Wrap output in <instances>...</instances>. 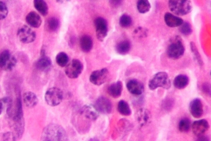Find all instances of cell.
Here are the masks:
<instances>
[{"label":"cell","mask_w":211,"mask_h":141,"mask_svg":"<svg viewBox=\"0 0 211 141\" xmlns=\"http://www.w3.org/2000/svg\"><path fill=\"white\" fill-rule=\"evenodd\" d=\"M8 11L6 4L3 1H0V19L3 20L7 16Z\"/></svg>","instance_id":"cell-36"},{"label":"cell","mask_w":211,"mask_h":141,"mask_svg":"<svg viewBox=\"0 0 211 141\" xmlns=\"http://www.w3.org/2000/svg\"><path fill=\"white\" fill-rule=\"evenodd\" d=\"M42 141H67V134L61 126L56 124H51L43 129L41 135Z\"/></svg>","instance_id":"cell-1"},{"label":"cell","mask_w":211,"mask_h":141,"mask_svg":"<svg viewBox=\"0 0 211 141\" xmlns=\"http://www.w3.org/2000/svg\"><path fill=\"white\" fill-rule=\"evenodd\" d=\"M17 60L7 50L3 51L0 55V66L3 69L9 71L16 66Z\"/></svg>","instance_id":"cell-7"},{"label":"cell","mask_w":211,"mask_h":141,"mask_svg":"<svg viewBox=\"0 0 211 141\" xmlns=\"http://www.w3.org/2000/svg\"><path fill=\"white\" fill-rule=\"evenodd\" d=\"M94 24L96 37L99 41H102L107 34V22L103 18L98 17L95 20Z\"/></svg>","instance_id":"cell-9"},{"label":"cell","mask_w":211,"mask_h":141,"mask_svg":"<svg viewBox=\"0 0 211 141\" xmlns=\"http://www.w3.org/2000/svg\"><path fill=\"white\" fill-rule=\"evenodd\" d=\"M164 19L166 24L171 27L180 26L183 22L182 18L169 12L166 13L164 16Z\"/></svg>","instance_id":"cell-17"},{"label":"cell","mask_w":211,"mask_h":141,"mask_svg":"<svg viewBox=\"0 0 211 141\" xmlns=\"http://www.w3.org/2000/svg\"><path fill=\"white\" fill-rule=\"evenodd\" d=\"M202 89L205 93L210 96L211 85L210 83L208 82L203 83L202 86Z\"/></svg>","instance_id":"cell-38"},{"label":"cell","mask_w":211,"mask_h":141,"mask_svg":"<svg viewBox=\"0 0 211 141\" xmlns=\"http://www.w3.org/2000/svg\"><path fill=\"white\" fill-rule=\"evenodd\" d=\"M189 109L193 117L196 118L201 117L203 112V104L201 100L198 98L193 99L189 103Z\"/></svg>","instance_id":"cell-12"},{"label":"cell","mask_w":211,"mask_h":141,"mask_svg":"<svg viewBox=\"0 0 211 141\" xmlns=\"http://www.w3.org/2000/svg\"><path fill=\"white\" fill-rule=\"evenodd\" d=\"M191 122L190 120L187 118H183L179 122L178 128L179 131L182 133L188 132L190 128Z\"/></svg>","instance_id":"cell-32"},{"label":"cell","mask_w":211,"mask_h":141,"mask_svg":"<svg viewBox=\"0 0 211 141\" xmlns=\"http://www.w3.org/2000/svg\"><path fill=\"white\" fill-rule=\"evenodd\" d=\"M132 19L128 15L123 14L120 17L119 19V24L120 26L124 28L129 27L131 24Z\"/></svg>","instance_id":"cell-35"},{"label":"cell","mask_w":211,"mask_h":141,"mask_svg":"<svg viewBox=\"0 0 211 141\" xmlns=\"http://www.w3.org/2000/svg\"><path fill=\"white\" fill-rule=\"evenodd\" d=\"M94 106L99 113L107 114L110 113L112 105L110 100L104 96L99 97L95 102Z\"/></svg>","instance_id":"cell-11"},{"label":"cell","mask_w":211,"mask_h":141,"mask_svg":"<svg viewBox=\"0 0 211 141\" xmlns=\"http://www.w3.org/2000/svg\"><path fill=\"white\" fill-rule=\"evenodd\" d=\"M93 44L92 39L89 35H84L80 39V47L84 52L87 53L89 52L92 48Z\"/></svg>","instance_id":"cell-24"},{"label":"cell","mask_w":211,"mask_h":141,"mask_svg":"<svg viewBox=\"0 0 211 141\" xmlns=\"http://www.w3.org/2000/svg\"><path fill=\"white\" fill-rule=\"evenodd\" d=\"M63 94L61 90L56 87L48 89L46 92L45 98L47 103L51 106L59 105L62 101Z\"/></svg>","instance_id":"cell-5"},{"label":"cell","mask_w":211,"mask_h":141,"mask_svg":"<svg viewBox=\"0 0 211 141\" xmlns=\"http://www.w3.org/2000/svg\"><path fill=\"white\" fill-rule=\"evenodd\" d=\"M136 118L139 125L142 127L150 123L151 119V115L149 110L142 108L137 112Z\"/></svg>","instance_id":"cell-15"},{"label":"cell","mask_w":211,"mask_h":141,"mask_svg":"<svg viewBox=\"0 0 211 141\" xmlns=\"http://www.w3.org/2000/svg\"><path fill=\"white\" fill-rule=\"evenodd\" d=\"M131 48L130 42L126 40H123L118 43L116 46V50L119 54L125 55L127 54Z\"/></svg>","instance_id":"cell-27"},{"label":"cell","mask_w":211,"mask_h":141,"mask_svg":"<svg viewBox=\"0 0 211 141\" xmlns=\"http://www.w3.org/2000/svg\"><path fill=\"white\" fill-rule=\"evenodd\" d=\"M126 87L131 93L136 95L142 94L144 90L143 84L136 79H131L128 80L126 84Z\"/></svg>","instance_id":"cell-14"},{"label":"cell","mask_w":211,"mask_h":141,"mask_svg":"<svg viewBox=\"0 0 211 141\" xmlns=\"http://www.w3.org/2000/svg\"><path fill=\"white\" fill-rule=\"evenodd\" d=\"M3 139L4 141L15 140L16 137L14 134L12 132H8L3 135Z\"/></svg>","instance_id":"cell-39"},{"label":"cell","mask_w":211,"mask_h":141,"mask_svg":"<svg viewBox=\"0 0 211 141\" xmlns=\"http://www.w3.org/2000/svg\"><path fill=\"white\" fill-rule=\"evenodd\" d=\"M23 100L25 105L30 108L35 106L38 101L37 95L31 91H27L24 93Z\"/></svg>","instance_id":"cell-20"},{"label":"cell","mask_w":211,"mask_h":141,"mask_svg":"<svg viewBox=\"0 0 211 141\" xmlns=\"http://www.w3.org/2000/svg\"><path fill=\"white\" fill-rule=\"evenodd\" d=\"M185 47L181 39L178 37L168 45L166 50L168 56L173 59L180 58L184 54Z\"/></svg>","instance_id":"cell-4"},{"label":"cell","mask_w":211,"mask_h":141,"mask_svg":"<svg viewBox=\"0 0 211 141\" xmlns=\"http://www.w3.org/2000/svg\"><path fill=\"white\" fill-rule=\"evenodd\" d=\"M60 26L58 19L55 17H51L47 20L45 24V28L47 31L52 32L57 31Z\"/></svg>","instance_id":"cell-25"},{"label":"cell","mask_w":211,"mask_h":141,"mask_svg":"<svg viewBox=\"0 0 211 141\" xmlns=\"http://www.w3.org/2000/svg\"><path fill=\"white\" fill-rule=\"evenodd\" d=\"M174 103L173 100L171 98L165 99L163 101L162 106L164 109L166 110H169L172 107Z\"/></svg>","instance_id":"cell-37"},{"label":"cell","mask_w":211,"mask_h":141,"mask_svg":"<svg viewBox=\"0 0 211 141\" xmlns=\"http://www.w3.org/2000/svg\"><path fill=\"white\" fill-rule=\"evenodd\" d=\"M108 74V70L106 68L95 70L91 73L90 75V81L94 85H101L106 81Z\"/></svg>","instance_id":"cell-10"},{"label":"cell","mask_w":211,"mask_h":141,"mask_svg":"<svg viewBox=\"0 0 211 141\" xmlns=\"http://www.w3.org/2000/svg\"><path fill=\"white\" fill-rule=\"evenodd\" d=\"M34 6L35 9L43 16H46L48 12V8L46 2L43 0H35Z\"/></svg>","instance_id":"cell-26"},{"label":"cell","mask_w":211,"mask_h":141,"mask_svg":"<svg viewBox=\"0 0 211 141\" xmlns=\"http://www.w3.org/2000/svg\"><path fill=\"white\" fill-rule=\"evenodd\" d=\"M17 36L19 40L24 43H29L33 42L36 37L35 32L26 25L21 26L18 28Z\"/></svg>","instance_id":"cell-8"},{"label":"cell","mask_w":211,"mask_h":141,"mask_svg":"<svg viewBox=\"0 0 211 141\" xmlns=\"http://www.w3.org/2000/svg\"><path fill=\"white\" fill-rule=\"evenodd\" d=\"M137 7L140 13L144 14L149 11L151 8V5L148 0H139L137 2Z\"/></svg>","instance_id":"cell-31"},{"label":"cell","mask_w":211,"mask_h":141,"mask_svg":"<svg viewBox=\"0 0 211 141\" xmlns=\"http://www.w3.org/2000/svg\"><path fill=\"white\" fill-rule=\"evenodd\" d=\"M170 10L177 15L182 16L190 13L192 6L191 1L187 0H172L168 2Z\"/></svg>","instance_id":"cell-2"},{"label":"cell","mask_w":211,"mask_h":141,"mask_svg":"<svg viewBox=\"0 0 211 141\" xmlns=\"http://www.w3.org/2000/svg\"><path fill=\"white\" fill-rule=\"evenodd\" d=\"M56 61L60 66L63 67L67 64L69 58L67 55L64 52L58 53L56 56Z\"/></svg>","instance_id":"cell-30"},{"label":"cell","mask_w":211,"mask_h":141,"mask_svg":"<svg viewBox=\"0 0 211 141\" xmlns=\"http://www.w3.org/2000/svg\"><path fill=\"white\" fill-rule=\"evenodd\" d=\"M21 101L20 98H18L16 101L14 113L12 119L14 122L23 121V111Z\"/></svg>","instance_id":"cell-22"},{"label":"cell","mask_w":211,"mask_h":141,"mask_svg":"<svg viewBox=\"0 0 211 141\" xmlns=\"http://www.w3.org/2000/svg\"><path fill=\"white\" fill-rule=\"evenodd\" d=\"M189 83V78L186 75L181 74L176 76L174 78L173 84L174 87L179 89L185 88Z\"/></svg>","instance_id":"cell-23"},{"label":"cell","mask_w":211,"mask_h":141,"mask_svg":"<svg viewBox=\"0 0 211 141\" xmlns=\"http://www.w3.org/2000/svg\"><path fill=\"white\" fill-rule=\"evenodd\" d=\"M52 61L50 58L45 55L42 56L36 61L35 66L39 70L43 71H47L51 68Z\"/></svg>","instance_id":"cell-21"},{"label":"cell","mask_w":211,"mask_h":141,"mask_svg":"<svg viewBox=\"0 0 211 141\" xmlns=\"http://www.w3.org/2000/svg\"><path fill=\"white\" fill-rule=\"evenodd\" d=\"M83 69L82 63L79 60L74 59L66 66L65 72L69 78L74 79L78 78Z\"/></svg>","instance_id":"cell-6"},{"label":"cell","mask_w":211,"mask_h":141,"mask_svg":"<svg viewBox=\"0 0 211 141\" xmlns=\"http://www.w3.org/2000/svg\"><path fill=\"white\" fill-rule=\"evenodd\" d=\"M98 113L94 105H86L81 109L80 114L86 119L94 121L98 117Z\"/></svg>","instance_id":"cell-16"},{"label":"cell","mask_w":211,"mask_h":141,"mask_svg":"<svg viewBox=\"0 0 211 141\" xmlns=\"http://www.w3.org/2000/svg\"><path fill=\"white\" fill-rule=\"evenodd\" d=\"M179 31L183 34L188 36L190 35L192 33V29L191 25L189 22H183L179 26Z\"/></svg>","instance_id":"cell-34"},{"label":"cell","mask_w":211,"mask_h":141,"mask_svg":"<svg viewBox=\"0 0 211 141\" xmlns=\"http://www.w3.org/2000/svg\"><path fill=\"white\" fill-rule=\"evenodd\" d=\"M196 140L198 141H209V138L208 136L203 135L197 136Z\"/></svg>","instance_id":"cell-40"},{"label":"cell","mask_w":211,"mask_h":141,"mask_svg":"<svg viewBox=\"0 0 211 141\" xmlns=\"http://www.w3.org/2000/svg\"><path fill=\"white\" fill-rule=\"evenodd\" d=\"M117 108L119 112L122 115L128 116L131 113V110L128 104L123 100L119 102Z\"/></svg>","instance_id":"cell-28"},{"label":"cell","mask_w":211,"mask_h":141,"mask_svg":"<svg viewBox=\"0 0 211 141\" xmlns=\"http://www.w3.org/2000/svg\"><path fill=\"white\" fill-rule=\"evenodd\" d=\"M0 114L3 112L4 108H6V112L8 115L10 113L12 106V101L9 97L3 98L0 100Z\"/></svg>","instance_id":"cell-29"},{"label":"cell","mask_w":211,"mask_h":141,"mask_svg":"<svg viewBox=\"0 0 211 141\" xmlns=\"http://www.w3.org/2000/svg\"><path fill=\"white\" fill-rule=\"evenodd\" d=\"M123 89L122 84L120 81H117L111 84L108 89V93L112 97L117 98L121 95Z\"/></svg>","instance_id":"cell-19"},{"label":"cell","mask_w":211,"mask_h":141,"mask_svg":"<svg viewBox=\"0 0 211 141\" xmlns=\"http://www.w3.org/2000/svg\"><path fill=\"white\" fill-rule=\"evenodd\" d=\"M148 86L149 89L152 90L159 87L168 89L171 87V83L166 73L160 72L155 74L150 79Z\"/></svg>","instance_id":"cell-3"},{"label":"cell","mask_w":211,"mask_h":141,"mask_svg":"<svg viewBox=\"0 0 211 141\" xmlns=\"http://www.w3.org/2000/svg\"><path fill=\"white\" fill-rule=\"evenodd\" d=\"M25 20L29 25L35 28L39 27L42 22L40 15L34 11H30L27 14L25 17Z\"/></svg>","instance_id":"cell-18"},{"label":"cell","mask_w":211,"mask_h":141,"mask_svg":"<svg viewBox=\"0 0 211 141\" xmlns=\"http://www.w3.org/2000/svg\"><path fill=\"white\" fill-rule=\"evenodd\" d=\"M209 127L208 122L205 119L196 120L193 122L192 125L193 132L197 136L203 135Z\"/></svg>","instance_id":"cell-13"},{"label":"cell","mask_w":211,"mask_h":141,"mask_svg":"<svg viewBox=\"0 0 211 141\" xmlns=\"http://www.w3.org/2000/svg\"><path fill=\"white\" fill-rule=\"evenodd\" d=\"M190 48L191 51L198 63L200 66H202L203 63L201 56L195 44L192 41L190 43Z\"/></svg>","instance_id":"cell-33"},{"label":"cell","mask_w":211,"mask_h":141,"mask_svg":"<svg viewBox=\"0 0 211 141\" xmlns=\"http://www.w3.org/2000/svg\"><path fill=\"white\" fill-rule=\"evenodd\" d=\"M110 3L113 6L118 5L121 3V1H110Z\"/></svg>","instance_id":"cell-41"}]
</instances>
